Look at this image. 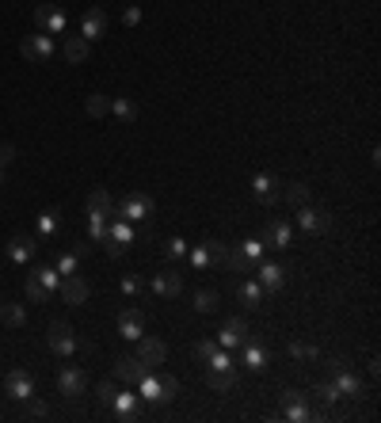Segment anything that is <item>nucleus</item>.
Wrapping results in <instances>:
<instances>
[{
    "label": "nucleus",
    "mask_w": 381,
    "mask_h": 423,
    "mask_svg": "<svg viewBox=\"0 0 381 423\" xmlns=\"http://www.w3.org/2000/svg\"><path fill=\"white\" fill-rule=\"evenodd\" d=\"M138 389H141L145 400H153V404H168V400L179 397V382H176V377H168V374L156 377V374H149V370L138 377Z\"/></svg>",
    "instance_id": "nucleus-1"
},
{
    "label": "nucleus",
    "mask_w": 381,
    "mask_h": 423,
    "mask_svg": "<svg viewBox=\"0 0 381 423\" xmlns=\"http://www.w3.org/2000/svg\"><path fill=\"white\" fill-rule=\"evenodd\" d=\"M99 244H103V248H107V255H111V260H118V255H126V248L133 244V229H130V221H122V218L115 214V218L107 221V237L99 240Z\"/></svg>",
    "instance_id": "nucleus-2"
},
{
    "label": "nucleus",
    "mask_w": 381,
    "mask_h": 423,
    "mask_svg": "<svg viewBox=\"0 0 381 423\" xmlns=\"http://www.w3.org/2000/svg\"><path fill=\"white\" fill-rule=\"evenodd\" d=\"M260 244L263 248H290L294 244V225H290L286 218H267L263 221V229H260Z\"/></svg>",
    "instance_id": "nucleus-3"
},
{
    "label": "nucleus",
    "mask_w": 381,
    "mask_h": 423,
    "mask_svg": "<svg viewBox=\"0 0 381 423\" xmlns=\"http://www.w3.org/2000/svg\"><path fill=\"white\" fill-rule=\"evenodd\" d=\"M46 340H50V351L61 355V359H69V355H76V347H81V340L73 336V328L65 325V320H54L46 328Z\"/></svg>",
    "instance_id": "nucleus-4"
},
{
    "label": "nucleus",
    "mask_w": 381,
    "mask_h": 423,
    "mask_svg": "<svg viewBox=\"0 0 381 423\" xmlns=\"http://www.w3.org/2000/svg\"><path fill=\"white\" fill-rule=\"evenodd\" d=\"M153 210H156V203H153L149 195L133 191V195H126V198H122V203L115 206V214H118L122 221H145V218L153 214Z\"/></svg>",
    "instance_id": "nucleus-5"
},
{
    "label": "nucleus",
    "mask_w": 381,
    "mask_h": 423,
    "mask_svg": "<svg viewBox=\"0 0 381 423\" xmlns=\"http://www.w3.org/2000/svg\"><path fill=\"white\" fill-rule=\"evenodd\" d=\"M58 389H61V397L81 400V397H84V389H88V374L81 370V366H61V374H58Z\"/></svg>",
    "instance_id": "nucleus-6"
},
{
    "label": "nucleus",
    "mask_w": 381,
    "mask_h": 423,
    "mask_svg": "<svg viewBox=\"0 0 381 423\" xmlns=\"http://www.w3.org/2000/svg\"><path fill=\"white\" fill-rule=\"evenodd\" d=\"M19 53H24L27 61H50L54 58V39L35 31V35H27L24 42H19Z\"/></svg>",
    "instance_id": "nucleus-7"
},
{
    "label": "nucleus",
    "mask_w": 381,
    "mask_h": 423,
    "mask_svg": "<svg viewBox=\"0 0 381 423\" xmlns=\"http://www.w3.org/2000/svg\"><path fill=\"white\" fill-rule=\"evenodd\" d=\"M115 328H118V336L122 340H133V343H138L141 336H145V317H141V309H122V313H118V320H115Z\"/></svg>",
    "instance_id": "nucleus-8"
},
{
    "label": "nucleus",
    "mask_w": 381,
    "mask_h": 423,
    "mask_svg": "<svg viewBox=\"0 0 381 423\" xmlns=\"http://www.w3.org/2000/svg\"><path fill=\"white\" fill-rule=\"evenodd\" d=\"M298 225L305 229V233H328L332 229V214L305 203V206H298Z\"/></svg>",
    "instance_id": "nucleus-9"
},
{
    "label": "nucleus",
    "mask_w": 381,
    "mask_h": 423,
    "mask_svg": "<svg viewBox=\"0 0 381 423\" xmlns=\"http://www.w3.org/2000/svg\"><path fill=\"white\" fill-rule=\"evenodd\" d=\"M35 27L42 31V35H61L65 31V12L54 4H39L35 8Z\"/></svg>",
    "instance_id": "nucleus-10"
},
{
    "label": "nucleus",
    "mask_w": 381,
    "mask_h": 423,
    "mask_svg": "<svg viewBox=\"0 0 381 423\" xmlns=\"http://www.w3.org/2000/svg\"><path fill=\"white\" fill-rule=\"evenodd\" d=\"M244 340H248V320H240V317H229L218 332V347H225V351L240 347Z\"/></svg>",
    "instance_id": "nucleus-11"
},
{
    "label": "nucleus",
    "mask_w": 381,
    "mask_h": 423,
    "mask_svg": "<svg viewBox=\"0 0 381 423\" xmlns=\"http://www.w3.org/2000/svg\"><path fill=\"white\" fill-rule=\"evenodd\" d=\"M58 294H61L69 305H84L88 297H92V286H88L81 275H65V278H61V286H58Z\"/></svg>",
    "instance_id": "nucleus-12"
},
{
    "label": "nucleus",
    "mask_w": 381,
    "mask_h": 423,
    "mask_svg": "<svg viewBox=\"0 0 381 423\" xmlns=\"http://www.w3.org/2000/svg\"><path fill=\"white\" fill-rule=\"evenodd\" d=\"M252 195L260 198L263 206H275L278 198H283V187H278V180H275L271 172H260V175L252 180Z\"/></svg>",
    "instance_id": "nucleus-13"
},
{
    "label": "nucleus",
    "mask_w": 381,
    "mask_h": 423,
    "mask_svg": "<svg viewBox=\"0 0 381 423\" xmlns=\"http://www.w3.org/2000/svg\"><path fill=\"white\" fill-rule=\"evenodd\" d=\"M103 35H107V12H103V8H88V12L81 16V39L96 42Z\"/></svg>",
    "instance_id": "nucleus-14"
},
{
    "label": "nucleus",
    "mask_w": 381,
    "mask_h": 423,
    "mask_svg": "<svg viewBox=\"0 0 381 423\" xmlns=\"http://www.w3.org/2000/svg\"><path fill=\"white\" fill-rule=\"evenodd\" d=\"M111 408H115V419H122V423H138V419H141L138 397H133L130 389H118L115 400H111Z\"/></svg>",
    "instance_id": "nucleus-15"
},
{
    "label": "nucleus",
    "mask_w": 381,
    "mask_h": 423,
    "mask_svg": "<svg viewBox=\"0 0 381 423\" xmlns=\"http://www.w3.org/2000/svg\"><path fill=\"white\" fill-rule=\"evenodd\" d=\"M4 389H8V397H12V400H31V397H35V377H31L27 370H12L4 377Z\"/></svg>",
    "instance_id": "nucleus-16"
},
{
    "label": "nucleus",
    "mask_w": 381,
    "mask_h": 423,
    "mask_svg": "<svg viewBox=\"0 0 381 423\" xmlns=\"http://www.w3.org/2000/svg\"><path fill=\"white\" fill-rule=\"evenodd\" d=\"M255 282L263 286V294H278L286 286V267L283 263H263L260 271H255Z\"/></svg>",
    "instance_id": "nucleus-17"
},
{
    "label": "nucleus",
    "mask_w": 381,
    "mask_h": 423,
    "mask_svg": "<svg viewBox=\"0 0 381 423\" xmlns=\"http://www.w3.org/2000/svg\"><path fill=\"white\" fill-rule=\"evenodd\" d=\"M149 370V366H145L138 355H118L115 359V377L118 382H126V385H138V377Z\"/></svg>",
    "instance_id": "nucleus-18"
},
{
    "label": "nucleus",
    "mask_w": 381,
    "mask_h": 423,
    "mask_svg": "<svg viewBox=\"0 0 381 423\" xmlns=\"http://www.w3.org/2000/svg\"><path fill=\"white\" fill-rule=\"evenodd\" d=\"M133 355H138L145 366H161V362L168 359V347H164L156 336H141V340H138V351H133Z\"/></svg>",
    "instance_id": "nucleus-19"
},
{
    "label": "nucleus",
    "mask_w": 381,
    "mask_h": 423,
    "mask_svg": "<svg viewBox=\"0 0 381 423\" xmlns=\"http://www.w3.org/2000/svg\"><path fill=\"white\" fill-rule=\"evenodd\" d=\"M305 393H301V389H286V393H283V412H286V419H313V412L305 408Z\"/></svg>",
    "instance_id": "nucleus-20"
},
{
    "label": "nucleus",
    "mask_w": 381,
    "mask_h": 423,
    "mask_svg": "<svg viewBox=\"0 0 381 423\" xmlns=\"http://www.w3.org/2000/svg\"><path fill=\"white\" fill-rule=\"evenodd\" d=\"M88 218H103V221L115 218V198H111L103 187H96V191L88 195Z\"/></svg>",
    "instance_id": "nucleus-21"
},
{
    "label": "nucleus",
    "mask_w": 381,
    "mask_h": 423,
    "mask_svg": "<svg viewBox=\"0 0 381 423\" xmlns=\"http://www.w3.org/2000/svg\"><path fill=\"white\" fill-rule=\"evenodd\" d=\"M240 347H244V355H240V362H244V366H248V370H263V366H267V362H271V355H267V351L260 347V340H255V336H248V340H244V343H240Z\"/></svg>",
    "instance_id": "nucleus-22"
},
{
    "label": "nucleus",
    "mask_w": 381,
    "mask_h": 423,
    "mask_svg": "<svg viewBox=\"0 0 381 423\" xmlns=\"http://www.w3.org/2000/svg\"><path fill=\"white\" fill-rule=\"evenodd\" d=\"M61 53H65V61H69V65H84L88 53H92V42L81 39V35H69V39H65V46H61Z\"/></svg>",
    "instance_id": "nucleus-23"
},
{
    "label": "nucleus",
    "mask_w": 381,
    "mask_h": 423,
    "mask_svg": "<svg viewBox=\"0 0 381 423\" xmlns=\"http://www.w3.org/2000/svg\"><path fill=\"white\" fill-rule=\"evenodd\" d=\"M153 290H156V297H179L183 278H179L176 271H161V275H153Z\"/></svg>",
    "instance_id": "nucleus-24"
},
{
    "label": "nucleus",
    "mask_w": 381,
    "mask_h": 423,
    "mask_svg": "<svg viewBox=\"0 0 381 423\" xmlns=\"http://www.w3.org/2000/svg\"><path fill=\"white\" fill-rule=\"evenodd\" d=\"M35 248H39V244L31 240V237H24V233H16V237L8 240V260H12V263H27L31 255H35Z\"/></svg>",
    "instance_id": "nucleus-25"
},
{
    "label": "nucleus",
    "mask_w": 381,
    "mask_h": 423,
    "mask_svg": "<svg viewBox=\"0 0 381 423\" xmlns=\"http://www.w3.org/2000/svg\"><path fill=\"white\" fill-rule=\"evenodd\" d=\"M335 389H340V397H362V382H358V374H351L347 366L335 370Z\"/></svg>",
    "instance_id": "nucleus-26"
},
{
    "label": "nucleus",
    "mask_w": 381,
    "mask_h": 423,
    "mask_svg": "<svg viewBox=\"0 0 381 423\" xmlns=\"http://www.w3.org/2000/svg\"><path fill=\"white\" fill-rule=\"evenodd\" d=\"M0 320H4L8 328H24L27 325V309L16 305V302H4V305H0Z\"/></svg>",
    "instance_id": "nucleus-27"
},
{
    "label": "nucleus",
    "mask_w": 381,
    "mask_h": 423,
    "mask_svg": "<svg viewBox=\"0 0 381 423\" xmlns=\"http://www.w3.org/2000/svg\"><path fill=\"white\" fill-rule=\"evenodd\" d=\"M203 252H206V260L214 263V267H225V260H229V244L225 240H203Z\"/></svg>",
    "instance_id": "nucleus-28"
},
{
    "label": "nucleus",
    "mask_w": 381,
    "mask_h": 423,
    "mask_svg": "<svg viewBox=\"0 0 381 423\" xmlns=\"http://www.w3.org/2000/svg\"><path fill=\"white\" fill-rule=\"evenodd\" d=\"M206 382H210V389H218V393H229V389L237 385V370H206Z\"/></svg>",
    "instance_id": "nucleus-29"
},
{
    "label": "nucleus",
    "mask_w": 381,
    "mask_h": 423,
    "mask_svg": "<svg viewBox=\"0 0 381 423\" xmlns=\"http://www.w3.org/2000/svg\"><path fill=\"white\" fill-rule=\"evenodd\" d=\"M111 118L133 122V118H138V103H133V99H111Z\"/></svg>",
    "instance_id": "nucleus-30"
},
{
    "label": "nucleus",
    "mask_w": 381,
    "mask_h": 423,
    "mask_svg": "<svg viewBox=\"0 0 381 423\" xmlns=\"http://www.w3.org/2000/svg\"><path fill=\"white\" fill-rule=\"evenodd\" d=\"M58 225H61L58 210H42L39 214V240H50L54 233H58Z\"/></svg>",
    "instance_id": "nucleus-31"
},
{
    "label": "nucleus",
    "mask_w": 381,
    "mask_h": 423,
    "mask_svg": "<svg viewBox=\"0 0 381 423\" xmlns=\"http://www.w3.org/2000/svg\"><path fill=\"white\" fill-rule=\"evenodd\" d=\"M286 351L294 362H320V347H313V343H290Z\"/></svg>",
    "instance_id": "nucleus-32"
},
{
    "label": "nucleus",
    "mask_w": 381,
    "mask_h": 423,
    "mask_svg": "<svg viewBox=\"0 0 381 423\" xmlns=\"http://www.w3.org/2000/svg\"><path fill=\"white\" fill-rule=\"evenodd\" d=\"M240 302L248 305V309H260L263 305V286L255 282V278H248V282L240 286Z\"/></svg>",
    "instance_id": "nucleus-33"
},
{
    "label": "nucleus",
    "mask_w": 381,
    "mask_h": 423,
    "mask_svg": "<svg viewBox=\"0 0 381 423\" xmlns=\"http://www.w3.org/2000/svg\"><path fill=\"white\" fill-rule=\"evenodd\" d=\"M221 271H229V275H248L252 271V263L244 260V252L240 248H229V260H225V267Z\"/></svg>",
    "instance_id": "nucleus-34"
},
{
    "label": "nucleus",
    "mask_w": 381,
    "mask_h": 423,
    "mask_svg": "<svg viewBox=\"0 0 381 423\" xmlns=\"http://www.w3.org/2000/svg\"><path fill=\"white\" fill-rule=\"evenodd\" d=\"M218 302H221V297H218V290H198L195 294V313H214V309H218Z\"/></svg>",
    "instance_id": "nucleus-35"
},
{
    "label": "nucleus",
    "mask_w": 381,
    "mask_h": 423,
    "mask_svg": "<svg viewBox=\"0 0 381 423\" xmlns=\"http://www.w3.org/2000/svg\"><path fill=\"white\" fill-rule=\"evenodd\" d=\"M283 195H286V203L294 206V210L309 203V187H305V183H286V191H283Z\"/></svg>",
    "instance_id": "nucleus-36"
},
{
    "label": "nucleus",
    "mask_w": 381,
    "mask_h": 423,
    "mask_svg": "<svg viewBox=\"0 0 381 423\" xmlns=\"http://www.w3.org/2000/svg\"><path fill=\"white\" fill-rule=\"evenodd\" d=\"M84 111H88L92 118H107V115H111V99H107V96H88Z\"/></svg>",
    "instance_id": "nucleus-37"
},
{
    "label": "nucleus",
    "mask_w": 381,
    "mask_h": 423,
    "mask_svg": "<svg viewBox=\"0 0 381 423\" xmlns=\"http://www.w3.org/2000/svg\"><path fill=\"white\" fill-rule=\"evenodd\" d=\"M27 297H31V302H35V305H42V302H50V290H46V286H42V282H39V278H35V271H31V275H27Z\"/></svg>",
    "instance_id": "nucleus-38"
},
{
    "label": "nucleus",
    "mask_w": 381,
    "mask_h": 423,
    "mask_svg": "<svg viewBox=\"0 0 381 423\" xmlns=\"http://www.w3.org/2000/svg\"><path fill=\"white\" fill-rule=\"evenodd\" d=\"M206 370H237V366H233V355H229L225 347H218V351L206 359Z\"/></svg>",
    "instance_id": "nucleus-39"
},
{
    "label": "nucleus",
    "mask_w": 381,
    "mask_h": 423,
    "mask_svg": "<svg viewBox=\"0 0 381 423\" xmlns=\"http://www.w3.org/2000/svg\"><path fill=\"white\" fill-rule=\"evenodd\" d=\"M54 267H58V275H61V278H65V275H76V271H81V255H76V252H65Z\"/></svg>",
    "instance_id": "nucleus-40"
},
{
    "label": "nucleus",
    "mask_w": 381,
    "mask_h": 423,
    "mask_svg": "<svg viewBox=\"0 0 381 423\" xmlns=\"http://www.w3.org/2000/svg\"><path fill=\"white\" fill-rule=\"evenodd\" d=\"M313 393H317V397H320V400H324V404H328V408L335 404V400H340V389H335V382H320L317 389H313Z\"/></svg>",
    "instance_id": "nucleus-41"
},
{
    "label": "nucleus",
    "mask_w": 381,
    "mask_h": 423,
    "mask_svg": "<svg viewBox=\"0 0 381 423\" xmlns=\"http://www.w3.org/2000/svg\"><path fill=\"white\" fill-rule=\"evenodd\" d=\"M103 237H107V221H103V218H88V240L99 244Z\"/></svg>",
    "instance_id": "nucleus-42"
},
{
    "label": "nucleus",
    "mask_w": 381,
    "mask_h": 423,
    "mask_svg": "<svg viewBox=\"0 0 381 423\" xmlns=\"http://www.w3.org/2000/svg\"><path fill=\"white\" fill-rule=\"evenodd\" d=\"M240 252H244V260H248V263H255V260H263V244H260V237L244 240V244H240Z\"/></svg>",
    "instance_id": "nucleus-43"
},
{
    "label": "nucleus",
    "mask_w": 381,
    "mask_h": 423,
    "mask_svg": "<svg viewBox=\"0 0 381 423\" xmlns=\"http://www.w3.org/2000/svg\"><path fill=\"white\" fill-rule=\"evenodd\" d=\"M24 404H27V416H31V419H46V416H50L46 400H39V397H31V400H24Z\"/></svg>",
    "instance_id": "nucleus-44"
},
{
    "label": "nucleus",
    "mask_w": 381,
    "mask_h": 423,
    "mask_svg": "<svg viewBox=\"0 0 381 423\" xmlns=\"http://www.w3.org/2000/svg\"><path fill=\"white\" fill-rule=\"evenodd\" d=\"M115 393H118V389H115V382H99V385H96V397H99V404H111V400H115Z\"/></svg>",
    "instance_id": "nucleus-45"
},
{
    "label": "nucleus",
    "mask_w": 381,
    "mask_h": 423,
    "mask_svg": "<svg viewBox=\"0 0 381 423\" xmlns=\"http://www.w3.org/2000/svg\"><path fill=\"white\" fill-rule=\"evenodd\" d=\"M214 351H218V340H203V343H195V359H198V362H206Z\"/></svg>",
    "instance_id": "nucleus-46"
},
{
    "label": "nucleus",
    "mask_w": 381,
    "mask_h": 423,
    "mask_svg": "<svg viewBox=\"0 0 381 423\" xmlns=\"http://www.w3.org/2000/svg\"><path fill=\"white\" fill-rule=\"evenodd\" d=\"M122 294H126V297H138V294H141V278H138V275H126V278H122Z\"/></svg>",
    "instance_id": "nucleus-47"
},
{
    "label": "nucleus",
    "mask_w": 381,
    "mask_h": 423,
    "mask_svg": "<svg viewBox=\"0 0 381 423\" xmlns=\"http://www.w3.org/2000/svg\"><path fill=\"white\" fill-rule=\"evenodd\" d=\"M183 252H187V244L179 240V237H172V240L164 244V255H168V260H179V255H183Z\"/></svg>",
    "instance_id": "nucleus-48"
},
{
    "label": "nucleus",
    "mask_w": 381,
    "mask_h": 423,
    "mask_svg": "<svg viewBox=\"0 0 381 423\" xmlns=\"http://www.w3.org/2000/svg\"><path fill=\"white\" fill-rule=\"evenodd\" d=\"M12 160H16V146H8V141H4V146H0V168H8Z\"/></svg>",
    "instance_id": "nucleus-49"
},
{
    "label": "nucleus",
    "mask_w": 381,
    "mask_h": 423,
    "mask_svg": "<svg viewBox=\"0 0 381 423\" xmlns=\"http://www.w3.org/2000/svg\"><path fill=\"white\" fill-rule=\"evenodd\" d=\"M122 24H126V27H138V24H141V8H126V12H122Z\"/></svg>",
    "instance_id": "nucleus-50"
},
{
    "label": "nucleus",
    "mask_w": 381,
    "mask_h": 423,
    "mask_svg": "<svg viewBox=\"0 0 381 423\" xmlns=\"http://www.w3.org/2000/svg\"><path fill=\"white\" fill-rule=\"evenodd\" d=\"M190 263H195V267H210V260H206V252H203V244H198V248H195V252H190Z\"/></svg>",
    "instance_id": "nucleus-51"
},
{
    "label": "nucleus",
    "mask_w": 381,
    "mask_h": 423,
    "mask_svg": "<svg viewBox=\"0 0 381 423\" xmlns=\"http://www.w3.org/2000/svg\"><path fill=\"white\" fill-rule=\"evenodd\" d=\"M73 252L76 255H88V252H92V240H88V237L84 240H73Z\"/></svg>",
    "instance_id": "nucleus-52"
}]
</instances>
